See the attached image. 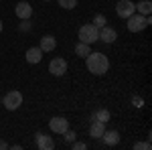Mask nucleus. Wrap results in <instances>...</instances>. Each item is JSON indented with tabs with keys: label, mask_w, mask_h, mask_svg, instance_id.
<instances>
[{
	"label": "nucleus",
	"mask_w": 152,
	"mask_h": 150,
	"mask_svg": "<svg viewBox=\"0 0 152 150\" xmlns=\"http://www.w3.org/2000/svg\"><path fill=\"white\" fill-rule=\"evenodd\" d=\"M85 63H87V69L94 75H104L110 69V61H107V57L104 53H89L85 57Z\"/></svg>",
	"instance_id": "obj_1"
},
{
	"label": "nucleus",
	"mask_w": 152,
	"mask_h": 150,
	"mask_svg": "<svg viewBox=\"0 0 152 150\" xmlns=\"http://www.w3.org/2000/svg\"><path fill=\"white\" fill-rule=\"evenodd\" d=\"M136 12V6H134V2H130V0H120L116 4V14L120 18H128L130 14H134Z\"/></svg>",
	"instance_id": "obj_5"
},
{
	"label": "nucleus",
	"mask_w": 152,
	"mask_h": 150,
	"mask_svg": "<svg viewBox=\"0 0 152 150\" xmlns=\"http://www.w3.org/2000/svg\"><path fill=\"white\" fill-rule=\"evenodd\" d=\"M75 53H77L79 57H87V55L91 53V49H89V45H87V43H81V41H79V45L75 47Z\"/></svg>",
	"instance_id": "obj_16"
},
{
	"label": "nucleus",
	"mask_w": 152,
	"mask_h": 150,
	"mask_svg": "<svg viewBox=\"0 0 152 150\" xmlns=\"http://www.w3.org/2000/svg\"><path fill=\"white\" fill-rule=\"evenodd\" d=\"M73 148H75V150H85L87 146H85L83 142H75V140H73Z\"/></svg>",
	"instance_id": "obj_22"
},
{
	"label": "nucleus",
	"mask_w": 152,
	"mask_h": 150,
	"mask_svg": "<svg viewBox=\"0 0 152 150\" xmlns=\"http://www.w3.org/2000/svg\"><path fill=\"white\" fill-rule=\"evenodd\" d=\"M49 128L55 132V134H63L67 128H69V122L65 120V118H61V116H57V118H53L51 122H49Z\"/></svg>",
	"instance_id": "obj_7"
},
{
	"label": "nucleus",
	"mask_w": 152,
	"mask_h": 150,
	"mask_svg": "<svg viewBox=\"0 0 152 150\" xmlns=\"http://www.w3.org/2000/svg\"><path fill=\"white\" fill-rule=\"evenodd\" d=\"M49 71L55 75V77H61V75H65V71H67V61L61 57H55L51 63H49Z\"/></svg>",
	"instance_id": "obj_6"
},
{
	"label": "nucleus",
	"mask_w": 152,
	"mask_h": 150,
	"mask_svg": "<svg viewBox=\"0 0 152 150\" xmlns=\"http://www.w3.org/2000/svg\"><path fill=\"white\" fill-rule=\"evenodd\" d=\"M55 47H57V41H55V37H51V35H47V37H43L41 39V51L43 53H51V51H55Z\"/></svg>",
	"instance_id": "obj_11"
},
{
	"label": "nucleus",
	"mask_w": 152,
	"mask_h": 150,
	"mask_svg": "<svg viewBox=\"0 0 152 150\" xmlns=\"http://www.w3.org/2000/svg\"><path fill=\"white\" fill-rule=\"evenodd\" d=\"M132 104L136 105V108H142V105H144V100H142V97H134V100H132Z\"/></svg>",
	"instance_id": "obj_23"
},
{
	"label": "nucleus",
	"mask_w": 152,
	"mask_h": 150,
	"mask_svg": "<svg viewBox=\"0 0 152 150\" xmlns=\"http://www.w3.org/2000/svg\"><path fill=\"white\" fill-rule=\"evenodd\" d=\"M59 6H63V8L71 10V8H75V6H77V0H59Z\"/></svg>",
	"instance_id": "obj_18"
},
{
	"label": "nucleus",
	"mask_w": 152,
	"mask_h": 150,
	"mask_svg": "<svg viewBox=\"0 0 152 150\" xmlns=\"http://www.w3.org/2000/svg\"><path fill=\"white\" fill-rule=\"evenodd\" d=\"M63 136H65V140H67V142H73V140H75V132H73V130H69V128H67V130H65V132H63Z\"/></svg>",
	"instance_id": "obj_20"
},
{
	"label": "nucleus",
	"mask_w": 152,
	"mask_h": 150,
	"mask_svg": "<svg viewBox=\"0 0 152 150\" xmlns=\"http://www.w3.org/2000/svg\"><path fill=\"white\" fill-rule=\"evenodd\" d=\"M79 41L81 43H87V45L99 41V29L94 26V24H83L81 29H79Z\"/></svg>",
	"instance_id": "obj_3"
},
{
	"label": "nucleus",
	"mask_w": 152,
	"mask_h": 150,
	"mask_svg": "<svg viewBox=\"0 0 152 150\" xmlns=\"http://www.w3.org/2000/svg\"><path fill=\"white\" fill-rule=\"evenodd\" d=\"M37 146H39L41 150H53V148H55V142H53L51 136L43 134V132H39V134H37Z\"/></svg>",
	"instance_id": "obj_8"
},
{
	"label": "nucleus",
	"mask_w": 152,
	"mask_h": 150,
	"mask_svg": "<svg viewBox=\"0 0 152 150\" xmlns=\"http://www.w3.org/2000/svg\"><path fill=\"white\" fill-rule=\"evenodd\" d=\"M41 59H43V51H41L39 47H33V49H28V51H26V61H28V63H33V65H35V63L41 61Z\"/></svg>",
	"instance_id": "obj_14"
},
{
	"label": "nucleus",
	"mask_w": 152,
	"mask_h": 150,
	"mask_svg": "<svg viewBox=\"0 0 152 150\" xmlns=\"http://www.w3.org/2000/svg\"><path fill=\"white\" fill-rule=\"evenodd\" d=\"M4 148H8V144H6V142H2V140H0V150H4Z\"/></svg>",
	"instance_id": "obj_24"
},
{
	"label": "nucleus",
	"mask_w": 152,
	"mask_h": 150,
	"mask_svg": "<svg viewBox=\"0 0 152 150\" xmlns=\"http://www.w3.org/2000/svg\"><path fill=\"white\" fill-rule=\"evenodd\" d=\"M94 120H99V122H107V120H110V112H107V110H97V112H95V116H94Z\"/></svg>",
	"instance_id": "obj_17"
},
{
	"label": "nucleus",
	"mask_w": 152,
	"mask_h": 150,
	"mask_svg": "<svg viewBox=\"0 0 152 150\" xmlns=\"http://www.w3.org/2000/svg\"><path fill=\"white\" fill-rule=\"evenodd\" d=\"M134 6H136V10L140 12V14H144V16H148L150 10H152V2L150 0H142L140 4H134Z\"/></svg>",
	"instance_id": "obj_15"
},
{
	"label": "nucleus",
	"mask_w": 152,
	"mask_h": 150,
	"mask_svg": "<svg viewBox=\"0 0 152 150\" xmlns=\"http://www.w3.org/2000/svg\"><path fill=\"white\" fill-rule=\"evenodd\" d=\"M99 39H102L104 43H107V45H112L118 39V33L114 29H110V26H102V29H99Z\"/></svg>",
	"instance_id": "obj_10"
},
{
	"label": "nucleus",
	"mask_w": 152,
	"mask_h": 150,
	"mask_svg": "<svg viewBox=\"0 0 152 150\" xmlns=\"http://www.w3.org/2000/svg\"><path fill=\"white\" fill-rule=\"evenodd\" d=\"M2 104L6 110H18L20 104H23V93L20 91H10L4 95V100H2Z\"/></svg>",
	"instance_id": "obj_4"
},
{
	"label": "nucleus",
	"mask_w": 152,
	"mask_h": 150,
	"mask_svg": "<svg viewBox=\"0 0 152 150\" xmlns=\"http://www.w3.org/2000/svg\"><path fill=\"white\" fill-rule=\"evenodd\" d=\"M134 148L136 150H150V144H148V142H136Z\"/></svg>",
	"instance_id": "obj_21"
},
{
	"label": "nucleus",
	"mask_w": 152,
	"mask_h": 150,
	"mask_svg": "<svg viewBox=\"0 0 152 150\" xmlns=\"http://www.w3.org/2000/svg\"><path fill=\"white\" fill-rule=\"evenodd\" d=\"M104 132H105L104 122L94 120V122H91V126H89V136H91V138H102V134H104Z\"/></svg>",
	"instance_id": "obj_12"
},
{
	"label": "nucleus",
	"mask_w": 152,
	"mask_h": 150,
	"mask_svg": "<svg viewBox=\"0 0 152 150\" xmlns=\"http://www.w3.org/2000/svg\"><path fill=\"white\" fill-rule=\"evenodd\" d=\"M94 26H97V29L105 26V16H104V14H95V18H94Z\"/></svg>",
	"instance_id": "obj_19"
},
{
	"label": "nucleus",
	"mask_w": 152,
	"mask_h": 150,
	"mask_svg": "<svg viewBox=\"0 0 152 150\" xmlns=\"http://www.w3.org/2000/svg\"><path fill=\"white\" fill-rule=\"evenodd\" d=\"M14 10H16V16H18V18L28 20V18H31V14H33V6H31L28 2H18Z\"/></svg>",
	"instance_id": "obj_9"
},
{
	"label": "nucleus",
	"mask_w": 152,
	"mask_h": 150,
	"mask_svg": "<svg viewBox=\"0 0 152 150\" xmlns=\"http://www.w3.org/2000/svg\"><path fill=\"white\" fill-rule=\"evenodd\" d=\"M0 31H2V20H0Z\"/></svg>",
	"instance_id": "obj_25"
},
{
	"label": "nucleus",
	"mask_w": 152,
	"mask_h": 150,
	"mask_svg": "<svg viewBox=\"0 0 152 150\" xmlns=\"http://www.w3.org/2000/svg\"><path fill=\"white\" fill-rule=\"evenodd\" d=\"M102 138H104V142L107 146H116L118 142H120V134H118L116 130H107V132L102 134Z\"/></svg>",
	"instance_id": "obj_13"
},
{
	"label": "nucleus",
	"mask_w": 152,
	"mask_h": 150,
	"mask_svg": "<svg viewBox=\"0 0 152 150\" xmlns=\"http://www.w3.org/2000/svg\"><path fill=\"white\" fill-rule=\"evenodd\" d=\"M126 20H128L126 24H128L130 33H140V31H144V29L150 24V16H144V14H140V12H138V14L134 12V14H130Z\"/></svg>",
	"instance_id": "obj_2"
}]
</instances>
